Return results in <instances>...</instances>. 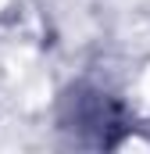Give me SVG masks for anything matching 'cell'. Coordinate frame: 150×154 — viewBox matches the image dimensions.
Listing matches in <instances>:
<instances>
[{
  "label": "cell",
  "mask_w": 150,
  "mask_h": 154,
  "mask_svg": "<svg viewBox=\"0 0 150 154\" xmlns=\"http://www.w3.org/2000/svg\"><path fill=\"white\" fill-rule=\"evenodd\" d=\"M64 122L79 133H97V143H111L107 129L122 125V108L100 90H75L68 97V115Z\"/></svg>",
  "instance_id": "6da1fadb"
}]
</instances>
